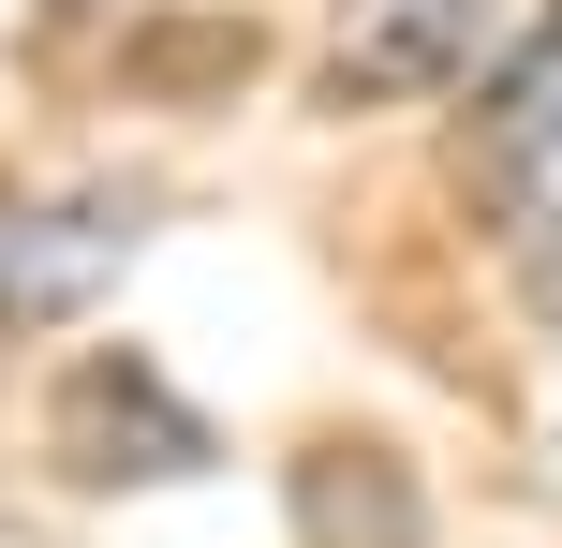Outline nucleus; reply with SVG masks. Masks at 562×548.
I'll return each mask as SVG.
<instances>
[{
	"label": "nucleus",
	"mask_w": 562,
	"mask_h": 548,
	"mask_svg": "<svg viewBox=\"0 0 562 548\" xmlns=\"http://www.w3.org/2000/svg\"><path fill=\"white\" fill-rule=\"evenodd\" d=\"M459 193H474L504 282L562 326V0L504 45V75L474 89V134H459Z\"/></svg>",
	"instance_id": "obj_1"
},
{
	"label": "nucleus",
	"mask_w": 562,
	"mask_h": 548,
	"mask_svg": "<svg viewBox=\"0 0 562 548\" xmlns=\"http://www.w3.org/2000/svg\"><path fill=\"white\" fill-rule=\"evenodd\" d=\"M488 0H340L326 30V89L340 104H415V89H459Z\"/></svg>",
	"instance_id": "obj_2"
}]
</instances>
